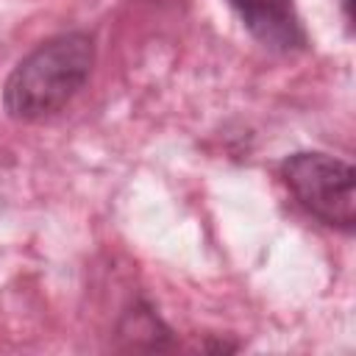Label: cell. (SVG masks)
I'll return each mask as SVG.
<instances>
[{
	"mask_svg": "<svg viewBox=\"0 0 356 356\" xmlns=\"http://www.w3.org/2000/svg\"><path fill=\"white\" fill-rule=\"evenodd\" d=\"M95 36L67 31L36 44L3 83V108L17 122H39L58 114L89 81Z\"/></svg>",
	"mask_w": 356,
	"mask_h": 356,
	"instance_id": "6da1fadb",
	"label": "cell"
},
{
	"mask_svg": "<svg viewBox=\"0 0 356 356\" xmlns=\"http://www.w3.org/2000/svg\"><path fill=\"white\" fill-rule=\"evenodd\" d=\"M281 178L295 200L320 222L342 231L356 225V192L353 167L337 156L320 150H300L284 159Z\"/></svg>",
	"mask_w": 356,
	"mask_h": 356,
	"instance_id": "7a4b0ae2",
	"label": "cell"
},
{
	"mask_svg": "<svg viewBox=\"0 0 356 356\" xmlns=\"http://www.w3.org/2000/svg\"><path fill=\"white\" fill-rule=\"evenodd\" d=\"M242 25L259 39L264 47L273 50H298L306 44L303 25L298 19L292 0H228Z\"/></svg>",
	"mask_w": 356,
	"mask_h": 356,
	"instance_id": "3957f363",
	"label": "cell"
},
{
	"mask_svg": "<svg viewBox=\"0 0 356 356\" xmlns=\"http://www.w3.org/2000/svg\"><path fill=\"white\" fill-rule=\"evenodd\" d=\"M342 8H345V17L350 19V0H342Z\"/></svg>",
	"mask_w": 356,
	"mask_h": 356,
	"instance_id": "277c9868",
	"label": "cell"
}]
</instances>
